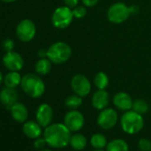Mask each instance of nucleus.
Instances as JSON below:
<instances>
[{
  "instance_id": "f257e3e1",
  "label": "nucleus",
  "mask_w": 151,
  "mask_h": 151,
  "mask_svg": "<svg viewBox=\"0 0 151 151\" xmlns=\"http://www.w3.org/2000/svg\"><path fill=\"white\" fill-rule=\"evenodd\" d=\"M44 138L49 146L54 148H62L69 144L71 132L64 124H52L45 127Z\"/></svg>"
},
{
  "instance_id": "f03ea898",
  "label": "nucleus",
  "mask_w": 151,
  "mask_h": 151,
  "mask_svg": "<svg viewBox=\"0 0 151 151\" xmlns=\"http://www.w3.org/2000/svg\"><path fill=\"white\" fill-rule=\"evenodd\" d=\"M21 87L27 95L32 98L41 97L45 91V85L39 75L32 73L27 74L22 77Z\"/></svg>"
},
{
  "instance_id": "7ed1b4c3",
  "label": "nucleus",
  "mask_w": 151,
  "mask_h": 151,
  "mask_svg": "<svg viewBox=\"0 0 151 151\" xmlns=\"http://www.w3.org/2000/svg\"><path fill=\"white\" fill-rule=\"evenodd\" d=\"M72 55V49L65 42H56L47 49V58L55 64L68 61Z\"/></svg>"
},
{
  "instance_id": "20e7f679",
  "label": "nucleus",
  "mask_w": 151,
  "mask_h": 151,
  "mask_svg": "<svg viewBox=\"0 0 151 151\" xmlns=\"http://www.w3.org/2000/svg\"><path fill=\"white\" fill-rule=\"evenodd\" d=\"M144 126V120L140 114L127 110L121 117V127L128 134H135L141 131Z\"/></svg>"
},
{
  "instance_id": "39448f33",
  "label": "nucleus",
  "mask_w": 151,
  "mask_h": 151,
  "mask_svg": "<svg viewBox=\"0 0 151 151\" xmlns=\"http://www.w3.org/2000/svg\"><path fill=\"white\" fill-rule=\"evenodd\" d=\"M74 18L73 11L68 6H60L56 8L52 15V25L59 29H64L68 28Z\"/></svg>"
},
{
  "instance_id": "423d86ee",
  "label": "nucleus",
  "mask_w": 151,
  "mask_h": 151,
  "mask_svg": "<svg viewBox=\"0 0 151 151\" xmlns=\"http://www.w3.org/2000/svg\"><path fill=\"white\" fill-rule=\"evenodd\" d=\"M131 15L130 7L124 3L113 4L108 10V20L114 24H120L128 20Z\"/></svg>"
},
{
  "instance_id": "0eeeda50",
  "label": "nucleus",
  "mask_w": 151,
  "mask_h": 151,
  "mask_svg": "<svg viewBox=\"0 0 151 151\" xmlns=\"http://www.w3.org/2000/svg\"><path fill=\"white\" fill-rule=\"evenodd\" d=\"M37 29L35 23L29 19H24L16 27V36L22 42L31 41L36 35Z\"/></svg>"
},
{
  "instance_id": "6e6552de",
  "label": "nucleus",
  "mask_w": 151,
  "mask_h": 151,
  "mask_svg": "<svg viewBox=\"0 0 151 151\" xmlns=\"http://www.w3.org/2000/svg\"><path fill=\"white\" fill-rule=\"evenodd\" d=\"M70 86H71L73 92L76 94L79 95L80 97L87 96L90 93L91 89H92V86H91L89 79L86 76L81 75V74L74 76L71 79Z\"/></svg>"
},
{
  "instance_id": "1a4fd4ad",
  "label": "nucleus",
  "mask_w": 151,
  "mask_h": 151,
  "mask_svg": "<svg viewBox=\"0 0 151 151\" xmlns=\"http://www.w3.org/2000/svg\"><path fill=\"white\" fill-rule=\"evenodd\" d=\"M64 124L70 132H78L83 128L85 117L83 114L77 109H71L64 116Z\"/></svg>"
},
{
  "instance_id": "9d476101",
  "label": "nucleus",
  "mask_w": 151,
  "mask_h": 151,
  "mask_svg": "<svg viewBox=\"0 0 151 151\" xmlns=\"http://www.w3.org/2000/svg\"><path fill=\"white\" fill-rule=\"evenodd\" d=\"M118 119L117 113L115 109L110 108H106L101 111L97 118V124L99 126L104 130H109L113 128Z\"/></svg>"
},
{
  "instance_id": "9b49d317",
  "label": "nucleus",
  "mask_w": 151,
  "mask_h": 151,
  "mask_svg": "<svg viewBox=\"0 0 151 151\" xmlns=\"http://www.w3.org/2000/svg\"><path fill=\"white\" fill-rule=\"evenodd\" d=\"M3 63L10 71H20L24 66V60L20 53L11 51L4 55Z\"/></svg>"
},
{
  "instance_id": "f8f14e48",
  "label": "nucleus",
  "mask_w": 151,
  "mask_h": 151,
  "mask_svg": "<svg viewBox=\"0 0 151 151\" xmlns=\"http://www.w3.org/2000/svg\"><path fill=\"white\" fill-rule=\"evenodd\" d=\"M53 117V111L52 107L47 103L41 104L36 113L37 122L42 127H47L51 124L52 120Z\"/></svg>"
},
{
  "instance_id": "ddd939ff",
  "label": "nucleus",
  "mask_w": 151,
  "mask_h": 151,
  "mask_svg": "<svg viewBox=\"0 0 151 151\" xmlns=\"http://www.w3.org/2000/svg\"><path fill=\"white\" fill-rule=\"evenodd\" d=\"M18 99L19 94L15 88H10L6 86L0 92V102L8 109H10L11 107L17 102Z\"/></svg>"
},
{
  "instance_id": "4468645a",
  "label": "nucleus",
  "mask_w": 151,
  "mask_h": 151,
  "mask_svg": "<svg viewBox=\"0 0 151 151\" xmlns=\"http://www.w3.org/2000/svg\"><path fill=\"white\" fill-rule=\"evenodd\" d=\"M113 103L118 109L127 111L132 108L133 101L132 100V97L128 93H124V92H120V93H117L114 96Z\"/></svg>"
},
{
  "instance_id": "2eb2a0df",
  "label": "nucleus",
  "mask_w": 151,
  "mask_h": 151,
  "mask_svg": "<svg viewBox=\"0 0 151 151\" xmlns=\"http://www.w3.org/2000/svg\"><path fill=\"white\" fill-rule=\"evenodd\" d=\"M109 102V95L105 90H99L95 92L92 97V104L93 108L99 110L106 109Z\"/></svg>"
},
{
  "instance_id": "dca6fc26",
  "label": "nucleus",
  "mask_w": 151,
  "mask_h": 151,
  "mask_svg": "<svg viewBox=\"0 0 151 151\" xmlns=\"http://www.w3.org/2000/svg\"><path fill=\"white\" fill-rule=\"evenodd\" d=\"M10 111H11V116L16 121V122H19V123H25L26 120L28 119V116H29V111H28V109L27 107L22 103V102H16L14 103L11 109H10Z\"/></svg>"
},
{
  "instance_id": "f3484780",
  "label": "nucleus",
  "mask_w": 151,
  "mask_h": 151,
  "mask_svg": "<svg viewBox=\"0 0 151 151\" xmlns=\"http://www.w3.org/2000/svg\"><path fill=\"white\" fill-rule=\"evenodd\" d=\"M24 134L30 139H37L42 134V126L35 121H27L22 126Z\"/></svg>"
},
{
  "instance_id": "a211bd4d",
  "label": "nucleus",
  "mask_w": 151,
  "mask_h": 151,
  "mask_svg": "<svg viewBox=\"0 0 151 151\" xmlns=\"http://www.w3.org/2000/svg\"><path fill=\"white\" fill-rule=\"evenodd\" d=\"M22 76L18 71H10L4 78V84L6 87L16 88L22 83Z\"/></svg>"
},
{
  "instance_id": "6ab92c4d",
  "label": "nucleus",
  "mask_w": 151,
  "mask_h": 151,
  "mask_svg": "<svg viewBox=\"0 0 151 151\" xmlns=\"http://www.w3.org/2000/svg\"><path fill=\"white\" fill-rule=\"evenodd\" d=\"M52 68V61L48 58H40L36 65H35V71L37 75L45 76L47 75Z\"/></svg>"
},
{
  "instance_id": "aec40b11",
  "label": "nucleus",
  "mask_w": 151,
  "mask_h": 151,
  "mask_svg": "<svg viewBox=\"0 0 151 151\" xmlns=\"http://www.w3.org/2000/svg\"><path fill=\"white\" fill-rule=\"evenodd\" d=\"M69 144L76 150H82L86 147L87 140H86V138L83 134L77 133L71 136Z\"/></svg>"
},
{
  "instance_id": "412c9836",
  "label": "nucleus",
  "mask_w": 151,
  "mask_h": 151,
  "mask_svg": "<svg viewBox=\"0 0 151 151\" xmlns=\"http://www.w3.org/2000/svg\"><path fill=\"white\" fill-rule=\"evenodd\" d=\"M129 146L126 141L121 139H115L107 145V151H128Z\"/></svg>"
},
{
  "instance_id": "4be33fe9",
  "label": "nucleus",
  "mask_w": 151,
  "mask_h": 151,
  "mask_svg": "<svg viewBox=\"0 0 151 151\" xmlns=\"http://www.w3.org/2000/svg\"><path fill=\"white\" fill-rule=\"evenodd\" d=\"M94 85L95 86L99 89V90H105L108 86H109V77L108 75L104 72H98L93 79Z\"/></svg>"
},
{
  "instance_id": "5701e85b",
  "label": "nucleus",
  "mask_w": 151,
  "mask_h": 151,
  "mask_svg": "<svg viewBox=\"0 0 151 151\" xmlns=\"http://www.w3.org/2000/svg\"><path fill=\"white\" fill-rule=\"evenodd\" d=\"M91 144L96 149H102L103 147H107V145H108L106 137L101 133H96L92 136Z\"/></svg>"
},
{
  "instance_id": "b1692460",
  "label": "nucleus",
  "mask_w": 151,
  "mask_h": 151,
  "mask_svg": "<svg viewBox=\"0 0 151 151\" xmlns=\"http://www.w3.org/2000/svg\"><path fill=\"white\" fill-rule=\"evenodd\" d=\"M83 100L79 95H70L65 100V106L69 109H77L82 105Z\"/></svg>"
},
{
  "instance_id": "393cba45",
  "label": "nucleus",
  "mask_w": 151,
  "mask_h": 151,
  "mask_svg": "<svg viewBox=\"0 0 151 151\" xmlns=\"http://www.w3.org/2000/svg\"><path fill=\"white\" fill-rule=\"evenodd\" d=\"M132 109L133 111L137 112L138 114L143 115V114L147 112V110H148V104L144 100L139 99V100H136V101H133Z\"/></svg>"
},
{
  "instance_id": "a878e982",
  "label": "nucleus",
  "mask_w": 151,
  "mask_h": 151,
  "mask_svg": "<svg viewBox=\"0 0 151 151\" xmlns=\"http://www.w3.org/2000/svg\"><path fill=\"white\" fill-rule=\"evenodd\" d=\"M73 11V14H74V17L77 18V19H82L84 18L86 15V8L85 6H76L74 9H72Z\"/></svg>"
},
{
  "instance_id": "bb28decb",
  "label": "nucleus",
  "mask_w": 151,
  "mask_h": 151,
  "mask_svg": "<svg viewBox=\"0 0 151 151\" xmlns=\"http://www.w3.org/2000/svg\"><path fill=\"white\" fill-rule=\"evenodd\" d=\"M138 145L141 151H151V141L146 138L140 139Z\"/></svg>"
},
{
  "instance_id": "cd10ccee",
  "label": "nucleus",
  "mask_w": 151,
  "mask_h": 151,
  "mask_svg": "<svg viewBox=\"0 0 151 151\" xmlns=\"http://www.w3.org/2000/svg\"><path fill=\"white\" fill-rule=\"evenodd\" d=\"M3 48L6 51V52H11L14 50V42L10 39V38H7L6 39L4 42H3Z\"/></svg>"
},
{
  "instance_id": "c85d7f7f",
  "label": "nucleus",
  "mask_w": 151,
  "mask_h": 151,
  "mask_svg": "<svg viewBox=\"0 0 151 151\" xmlns=\"http://www.w3.org/2000/svg\"><path fill=\"white\" fill-rule=\"evenodd\" d=\"M45 144H47V143H46V140L45 139V138H44V139H42V138H37V139H36V140L34 141V147H35V148H37V149H42V148H44L45 146Z\"/></svg>"
},
{
  "instance_id": "c756f323",
  "label": "nucleus",
  "mask_w": 151,
  "mask_h": 151,
  "mask_svg": "<svg viewBox=\"0 0 151 151\" xmlns=\"http://www.w3.org/2000/svg\"><path fill=\"white\" fill-rule=\"evenodd\" d=\"M63 2L66 6H68L71 9H74L76 6H78L79 0H63Z\"/></svg>"
},
{
  "instance_id": "7c9ffc66",
  "label": "nucleus",
  "mask_w": 151,
  "mask_h": 151,
  "mask_svg": "<svg viewBox=\"0 0 151 151\" xmlns=\"http://www.w3.org/2000/svg\"><path fill=\"white\" fill-rule=\"evenodd\" d=\"M98 2H99V0H82V3H83L84 6H86V7H93V6H94Z\"/></svg>"
},
{
  "instance_id": "2f4dec72",
  "label": "nucleus",
  "mask_w": 151,
  "mask_h": 151,
  "mask_svg": "<svg viewBox=\"0 0 151 151\" xmlns=\"http://www.w3.org/2000/svg\"><path fill=\"white\" fill-rule=\"evenodd\" d=\"M37 55L39 58H47V50L45 49H41L38 51Z\"/></svg>"
},
{
  "instance_id": "473e14b6",
  "label": "nucleus",
  "mask_w": 151,
  "mask_h": 151,
  "mask_svg": "<svg viewBox=\"0 0 151 151\" xmlns=\"http://www.w3.org/2000/svg\"><path fill=\"white\" fill-rule=\"evenodd\" d=\"M4 81V76H3V74H2V72L0 71V85L2 84V82Z\"/></svg>"
},
{
  "instance_id": "72a5a7b5",
  "label": "nucleus",
  "mask_w": 151,
  "mask_h": 151,
  "mask_svg": "<svg viewBox=\"0 0 151 151\" xmlns=\"http://www.w3.org/2000/svg\"><path fill=\"white\" fill-rule=\"evenodd\" d=\"M1 1H3L5 3H14V2L17 1V0H1Z\"/></svg>"
},
{
  "instance_id": "f704fd0d",
  "label": "nucleus",
  "mask_w": 151,
  "mask_h": 151,
  "mask_svg": "<svg viewBox=\"0 0 151 151\" xmlns=\"http://www.w3.org/2000/svg\"><path fill=\"white\" fill-rule=\"evenodd\" d=\"M38 151H52V150H51V149H48V148H45V147H44V148H42V149H39Z\"/></svg>"
},
{
  "instance_id": "c9c22d12",
  "label": "nucleus",
  "mask_w": 151,
  "mask_h": 151,
  "mask_svg": "<svg viewBox=\"0 0 151 151\" xmlns=\"http://www.w3.org/2000/svg\"><path fill=\"white\" fill-rule=\"evenodd\" d=\"M96 151H103V150H102V149H97Z\"/></svg>"
}]
</instances>
